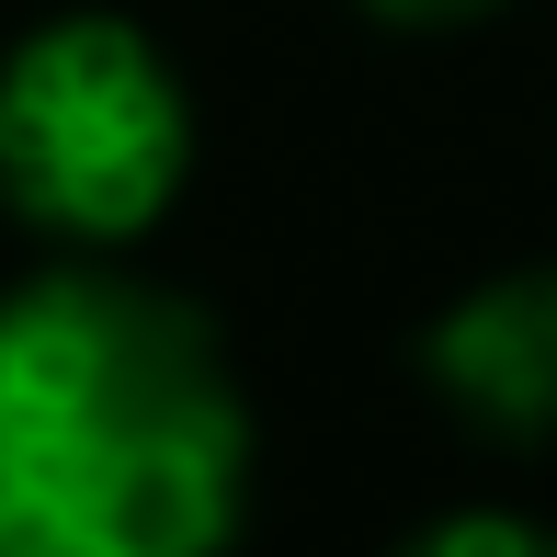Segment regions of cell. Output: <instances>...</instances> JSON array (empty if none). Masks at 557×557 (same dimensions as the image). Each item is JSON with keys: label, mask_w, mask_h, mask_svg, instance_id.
<instances>
[{"label": "cell", "mask_w": 557, "mask_h": 557, "mask_svg": "<svg viewBox=\"0 0 557 557\" xmlns=\"http://www.w3.org/2000/svg\"><path fill=\"white\" fill-rule=\"evenodd\" d=\"M250 500L216 331L114 262L0 296V557H206Z\"/></svg>", "instance_id": "1"}, {"label": "cell", "mask_w": 557, "mask_h": 557, "mask_svg": "<svg viewBox=\"0 0 557 557\" xmlns=\"http://www.w3.org/2000/svg\"><path fill=\"white\" fill-rule=\"evenodd\" d=\"M194 171L183 69L125 12H58L0 58V206L69 250H125Z\"/></svg>", "instance_id": "2"}, {"label": "cell", "mask_w": 557, "mask_h": 557, "mask_svg": "<svg viewBox=\"0 0 557 557\" xmlns=\"http://www.w3.org/2000/svg\"><path fill=\"white\" fill-rule=\"evenodd\" d=\"M421 375L467 433L546 444L557 433V262L490 273L421 331Z\"/></svg>", "instance_id": "3"}, {"label": "cell", "mask_w": 557, "mask_h": 557, "mask_svg": "<svg viewBox=\"0 0 557 557\" xmlns=\"http://www.w3.org/2000/svg\"><path fill=\"white\" fill-rule=\"evenodd\" d=\"M410 557H557V535L523 512H444L410 535Z\"/></svg>", "instance_id": "4"}, {"label": "cell", "mask_w": 557, "mask_h": 557, "mask_svg": "<svg viewBox=\"0 0 557 557\" xmlns=\"http://www.w3.org/2000/svg\"><path fill=\"white\" fill-rule=\"evenodd\" d=\"M375 23H467V12H490V0H364Z\"/></svg>", "instance_id": "5"}]
</instances>
